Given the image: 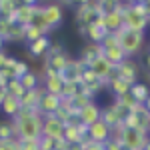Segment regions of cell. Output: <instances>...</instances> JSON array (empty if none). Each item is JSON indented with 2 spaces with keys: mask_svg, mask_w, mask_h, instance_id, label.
<instances>
[{
  "mask_svg": "<svg viewBox=\"0 0 150 150\" xmlns=\"http://www.w3.org/2000/svg\"><path fill=\"white\" fill-rule=\"evenodd\" d=\"M62 20H64V8L56 2H52V4H40L38 6V12H36L32 24L40 26L46 32V36H50V32H54L62 24Z\"/></svg>",
  "mask_w": 150,
  "mask_h": 150,
  "instance_id": "6da1fadb",
  "label": "cell"
},
{
  "mask_svg": "<svg viewBox=\"0 0 150 150\" xmlns=\"http://www.w3.org/2000/svg\"><path fill=\"white\" fill-rule=\"evenodd\" d=\"M124 28L132 32H142L146 34V28L150 26V18L142 8V2H124Z\"/></svg>",
  "mask_w": 150,
  "mask_h": 150,
  "instance_id": "7a4b0ae2",
  "label": "cell"
},
{
  "mask_svg": "<svg viewBox=\"0 0 150 150\" xmlns=\"http://www.w3.org/2000/svg\"><path fill=\"white\" fill-rule=\"evenodd\" d=\"M116 40L122 48V52L126 54V58H134L138 56L140 52L144 50V44H146V34L142 32H132V30H126L122 28L120 32H116Z\"/></svg>",
  "mask_w": 150,
  "mask_h": 150,
  "instance_id": "3957f363",
  "label": "cell"
},
{
  "mask_svg": "<svg viewBox=\"0 0 150 150\" xmlns=\"http://www.w3.org/2000/svg\"><path fill=\"white\" fill-rule=\"evenodd\" d=\"M42 120L44 116H32V118H16L14 122V130H16V138H42Z\"/></svg>",
  "mask_w": 150,
  "mask_h": 150,
  "instance_id": "277c9868",
  "label": "cell"
},
{
  "mask_svg": "<svg viewBox=\"0 0 150 150\" xmlns=\"http://www.w3.org/2000/svg\"><path fill=\"white\" fill-rule=\"evenodd\" d=\"M112 138H118L126 150H142L144 142L148 138V134H142L134 128H126V126H118L112 130Z\"/></svg>",
  "mask_w": 150,
  "mask_h": 150,
  "instance_id": "5b68a950",
  "label": "cell"
},
{
  "mask_svg": "<svg viewBox=\"0 0 150 150\" xmlns=\"http://www.w3.org/2000/svg\"><path fill=\"white\" fill-rule=\"evenodd\" d=\"M70 58H72V56L66 52V48H64L62 42H52V46H50V50H48V54L44 56V66L60 74L62 70L66 68V64H68Z\"/></svg>",
  "mask_w": 150,
  "mask_h": 150,
  "instance_id": "8992f818",
  "label": "cell"
},
{
  "mask_svg": "<svg viewBox=\"0 0 150 150\" xmlns=\"http://www.w3.org/2000/svg\"><path fill=\"white\" fill-rule=\"evenodd\" d=\"M128 114H130V110L122 108V106L116 102V100H112V102H108L106 106H102L100 120H102V122H106L108 126L114 130V128H118V126H122V124H124V120H126Z\"/></svg>",
  "mask_w": 150,
  "mask_h": 150,
  "instance_id": "52a82bcc",
  "label": "cell"
},
{
  "mask_svg": "<svg viewBox=\"0 0 150 150\" xmlns=\"http://www.w3.org/2000/svg\"><path fill=\"white\" fill-rule=\"evenodd\" d=\"M100 46H102V56L106 58L114 68L126 60V54L122 52V48H120V44H118V40H116L114 34H106V38L100 42Z\"/></svg>",
  "mask_w": 150,
  "mask_h": 150,
  "instance_id": "ba28073f",
  "label": "cell"
},
{
  "mask_svg": "<svg viewBox=\"0 0 150 150\" xmlns=\"http://www.w3.org/2000/svg\"><path fill=\"white\" fill-rule=\"evenodd\" d=\"M102 14L100 10V2H78L76 4V10H74V18H76V24H92L98 16Z\"/></svg>",
  "mask_w": 150,
  "mask_h": 150,
  "instance_id": "9c48e42d",
  "label": "cell"
},
{
  "mask_svg": "<svg viewBox=\"0 0 150 150\" xmlns=\"http://www.w3.org/2000/svg\"><path fill=\"white\" fill-rule=\"evenodd\" d=\"M148 116H150V112L146 110V106H136V108L126 116V120H124L122 126L134 128V130H138V132H142V134H150Z\"/></svg>",
  "mask_w": 150,
  "mask_h": 150,
  "instance_id": "30bf717a",
  "label": "cell"
},
{
  "mask_svg": "<svg viewBox=\"0 0 150 150\" xmlns=\"http://www.w3.org/2000/svg\"><path fill=\"white\" fill-rule=\"evenodd\" d=\"M80 86H82V90H84V92H88L94 100H96V96L102 92V90H106V82L100 80V78H98L90 68H86L84 72H82Z\"/></svg>",
  "mask_w": 150,
  "mask_h": 150,
  "instance_id": "8fae6325",
  "label": "cell"
},
{
  "mask_svg": "<svg viewBox=\"0 0 150 150\" xmlns=\"http://www.w3.org/2000/svg\"><path fill=\"white\" fill-rule=\"evenodd\" d=\"M116 76L122 78L124 82H128L130 86L138 82V76H140V64L134 60V58H126L122 64L116 66Z\"/></svg>",
  "mask_w": 150,
  "mask_h": 150,
  "instance_id": "7c38bea8",
  "label": "cell"
},
{
  "mask_svg": "<svg viewBox=\"0 0 150 150\" xmlns=\"http://www.w3.org/2000/svg\"><path fill=\"white\" fill-rule=\"evenodd\" d=\"M64 130H66V124L62 120H58L56 116H44L42 136H46L50 140H64Z\"/></svg>",
  "mask_w": 150,
  "mask_h": 150,
  "instance_id": "4fadbf2b",
  "label": "cell"
},
{
  "mask_svg": "<svg viewBox=\"0 0 150 150\" xmlns=\"http://www.w3.org/2000/svg\"><path fill=\"white\" fill-rule=\"evenodd\" d=\"M38 2H18V8L14 12V22L20 24V26H28V24L34 22V16L38 12Z\"/></svg>",
  "mask_w": 150,
  "mask_h": 150,
  "instance_id": "5bb4252c",
  "label": "cell"
},
{
  "mask_svg": "<svg viewBox=\"0 0 150 150\" xmlns=\"http://www.w3.org/2000/svg\"><path fill=\"white\" fill-rule=\"evenodd\" d=\"M64 140L68 144H82L84 140H88V126L80 124L78 120L66 124V130H64Z\"/></svg>",
  "mask_w": 150,
  "mask_h": 150,
  "instance_id": "9a60e30c",
  "label": "cell"
},
{
  "mask_svg": "<svg viewBox=\"0 0 150 150\" xmlns=\"http://www.w3.org/2000/svg\"><path fill=\"white\" fill-rule=\"evenodd\" d=\"M122 10H124V2L118 4V8L110 14H104V28L108 34H116L124 28V16H122Z\"/></svg>",
  "mask_w": 150,
  "mask_h": 150,
  "instance_id": "2e32d148",
  "label": "cell"
},
{
  "mask_svg": "<svg viewBox=\"0 0 150 150\" xmlns=\"http://www.w3.org/2000/svg\"><path fill=\"white\" fill-rule=\"evenodd\" d=\"M100 112H102V106L94 100V102L86 104L80 112L76 114V120H78L80 124H84V126H92L94 122L100 120Z\"/></svg>",
  "mask_w": 150,
  "mask_h": 150,
  "instance_id": "e0dca14e",
  "label": "cell"
},
{
  "mask_svg": "<svg viewBox=\"0 0 150 150\" xmlns=\"http://www.w3.org/2000/svg\"><path fill=\"white\" fill-rule=\"evenodd\" d=\"M100 56H102V46L100 44H94V42H86L82 46L80 54H78V60H80V64L84 68H90Z\"/></svg>",
  "mask_w": 150,
  "mask_h": 150,
  "instance_id": "ac0fdd59",
  "label": "cell"
},
{
  "mask_svg": "<svg viewBox=\"0 0 150 150\" xmlns=\"http://www.w3.org/2000/svg\"><path fill=\"white\" fill-rule=\"evenodd\" d=\"M110 138H112V128L108 126L106 122L98 120V122H94L92 126H88V140L98 142V144H106Z\"/></svg>",
  "mask_w": 150,
  "mask_h": 150,
  "instance_id": "d6986e66",
  "label": "cell"
},
{
  "mask_svg": "<svg viewBox=\"0 0 150 150\" xmlns=\"http://www.w3.org/2000/svg\"><path fill=\"white\" fill-rule=\"evenodd\" d=\"M84 70H86V68L80 64L78 58H70L68 64H66V68L60 72V76H62V80H64V82H80L82 72H84Z\"/></svg>",
  "mask_w": 150,
  "mask_h": 150,
  "instance_id": "ffe728a7",
  "label": "cell"
},
{
  "mask_svg": "<svg viewBox=\"0 0 150 150\" xmlns=\"http://www.w3.org/2000/svg\"><path fill=\"white\" fill-rule=\"evenodd\" d=\"M50 46H52V38L50 36H42V38L34 40L32 44H26V50H28L30 58H44L48 54Z\"/></svg>",
  "mask_w": 150,
  "mask_h": 150,
  "instance_id": "44dd1931",
  "label": "cell"
},
{
  "mask_svg": "<svg viewBox=\"0 0 150 150\" xmlns=\"http://www.w3.org/2000/svg\"><path fill=\"white\" fill-rule=\"evenodd\" d=\"M20 110H22L20 100H18V98H12V96L6 94V98H4L2 104H0V114L4 116L6 120H14L16 116L20 114Z\"/></svg>",
  "mask_w": 150,
  "mask_h": 150,
  "instance_id": "7402d4cb",
  "label": "cell"
},
{
  "mask_svg": "<svg viewBox=\"0 0 150 150\" xmlns=\"http://www.w3.org/2000/svg\"><path fill=\"white\" fill-rule=\"evenodd\" d=\"M60 108V96H54V94H48L44 92L42 100L38 104V112L42 116H54Z\"/></svg>",
  "mask_w": 150,
  "mask_h": 150,
  "instance_id": "603a6c76",
  "label": "cell"
},
{
  "mask_svg": "<svg viewBox=\"0 0 150 150\" xmlns=\"http://www.w3.org/2000/svg\"><path fill=\"white\" fill-rule=\"evenodd\" d=\"M90 70H92L94 74H96L100 80H104V82H108V80H110V78H112V76L116 74L114 66H112V64H110V62H108V60H106L104 56L98 58V60L94 62L92 66H90Z\"/></svg>",
  "mask_w": 150,
  "mask_h": 150,
  "instance_id": "cb8c5ba5",
  "label": "cell"
},
{
  "mask_svg": "<svg viewBox=\"0 0 150 150\" xmlns=\"http://www.w3.org/2000/svg\"><path fill=\"white\" fill-rule=\"evenodd\" d=\"M106 90L112 94V98H120V96H124V94L130 92V84L124 82L122 78H118V76H112L110 80L106 82Z\"/></svg>",
  "mask_w": 150,
  "mask_h": 150,
  "instance_id": "d4e9b609",
  "label": "cell"
},
{
  "mask_svg": "<svg viewBox=\"0 0 150 150\" xmlns=\"http://www.w3.org/2000/svg\"><path fill=\"white\" fill-rule=\"evenodd\" d=\"M42 96H44V88H42V84H40L34 90H26L24 96L20 98V104H22V108H38Z\"/></svg>",
  "mask_w": 150,
  "mask_h": 150,
  "instance_id": "484cf974",
  "label": "cell"
},
{
  "mask_svg": "<svg viewBox=\"0 0 150 150\" xmlns=\"http://www.w3.org/2000/svg\"><path fill=\"white\" fill-rule=\"evenodd\" d=\"M130 96H132V100L138 106H144L146 100H148V96H150V86L144 84V82H136V84L130 86Z\"/></svg>",
  "mask_w": 150,
  "mask_h": 150,
  "instance_id": "4316f807",
  "label": "cell"
},
{
  "mask_svg": "<svg viewBox=\"0 0 150 150\" xmlns=\"http://www.w3.org/2000/svg\"><path fill=\"white\" fill-rule=\"evenodd\" d=\"M106 34H108V32H106L104 26H100V24H88V26H86V36H84V38H86L88 42L100 44L104 38H106Z\"/></svg>",
  "mask_w": 150,
  "mask_h": 150,
  "instance_id": "83f0119b",
  "label": "cell"
},
{
  "mask_svg": "<svg viewBox=\"0 0 150 150\" xmlns=\"http://www.w3.org/2000/svg\"><path fill=\"white\" fill-rule=\"evenodd\" d=\"M42 36H46V32H44L40 26H36V24L24 26V44H32L34 40L42 38Z\"/></svg>",
  "mask_w": 150,
  "mask_h": 150,
  "instance_id": "f1b7e54d",
  "label": "cell"
},
{
  "mask_svg": "<svg viewBox=\"0 0 150 150\" xmlns=\"http://www.w3.org/2000/svg\"><path fill=\"white\" fill-rule=\"evenodd\" d=\"M20 84L24 86V90H34V88H38V86L42 84V78H40L38 72L30 70L28 74H24L22 78H20Z\"/></svg>",
  "mask_w": 150,
  "mask_h": 150,
  "instance_id": "f546056e",
  "label": "cell"
},
{
  "mask_svg": "<svg viewBox=\"0 0 150 150\" xmlns=\"http://www.w3.org/2000/svg\"><path fill=\"white\" fill-rule=\"evenodd\" d=\"M18 8L16 0H0V18H6L14 22V12Z\"/></svg>",
  "mask_w": 150,
  "mask_h": 150,
  "instance_id": "4dcf8cb0",
  "label": "cell"
},
{
  "mask_svg": "<svg viewBox=\"0 0 150 150\" xmlns=\"http://www.w3.org/2000/svg\"><path fill=\"white\" fill-rule=\"evenodd\" d=\"M68 100H70V104H72V108L76 110V114L80 112V110L84 108V106H86V104L94 102V98H92V96H90L88 92H84V90H80V92L76 94L74 98H68Z\"/></svg>",
  "mask_w": 150,
  "mask_h": 150,
  "instance_id": "1f68e13d",
  "label": "cell"
},
{
  "mask_svg": "<svg viewBox=\"0 0 150 150\" xmlns=\"http://www.w3.org/2000/svg\"><path fill=\"white\" fill-rule=\"evenodd\" d=\"M16 138V130H14V122L12 120H0V142L4 140H12Z\"/></svg>",
  "mask_w": 150,
  "mask_h": 150,
  "instance_id": "d6a6232c",
  "label": "cell"
},
{
  "mask_svg": "<svg viewBox=\"0 0 150 150\" xmlns=\"http://www.w3.org/2000/svg\"><path fill=\"white\" fill-rule=\"evenodd\" d=\"M6 42H24V26L12 22L10 30H8V36H6Z\"/></svg>",
  "mask_w": 150,
  "mask_h": 150,
  "instance_id": "836d02e7",
  "label": "cell"
},
{
  "mask_svg": "<svg viewBox=\"0 0 150 150\" xmlns=\"http://www.w3.org/2000/svg\"><path fill=\"white\" fill-rule=\"evenodd\" d=\"M24 92H26V90H24V86L20 84V80H8V84H6V94H8V96L20 100L24 96Z\"/></svg>",
  "mask_w": 150,
  "mask_h": 150,
  "instance_id": "e575fe53",
  "label": "cell"
},
{
  "mask_svg": "<svg viewBox=\"0 0 150 150\" xmlns=\"http://www.w3.org/2000/svg\"><path fill=\"white\" fill-rule=\"evenodd\" d=\"M80 90H82L80 82H64V88H62L60 98H74Z\"/></svg>",
  "mask_w": 150,
  "mask_h": 150,
  "instance_id": "d590c367",
  "label": "cell"
},
{
  "mask_svg": "<svg viewBox=\"0 0 150 150\" xmlns=\"http://www.w3.org/2000/svg\"><path fill=\"white\" fill-rule=\"evenodd\" d=\"M20 150H40V138H24V140H20Z\"/></svg>",
  "mask_w": 150,
  "mask_h": 150,
  "instance_id": "8d00e7d4",
  "label": "cell"
},
{
  "mask_svg": "<svg viewBox=\"0 0 150 150\" xmlns=\"http://www.w3.org/2000/svg\"><path fill=\"white\" fill-rule=\"evenodd\" d=\"M28 72H30L28 64H26L24 60H18V62H16V66H14V78H16V80H20L24 74H28Z\"/></svg>",
  "mask_w": 150,
  "mask_h": 150,
  "instance_id": "74e56055",
  "label": "cell"
},
{
  "mask_svg": "<svg viewBox=\"0 0 150 150\" xmlns=\"http://www.w3.org/2000/svg\"><path fill=\"white\" fill-rule=\"evenodd\" d=\"M0 150H20V140L18 138L4 140V142H0Z\"/></svg>",
  "mask_w": 150,
  "mask_h": 150,
  "instance_id": "f35d334b",
  "label": "cell"
},
{
  "mask_svg": "<svg viewBox=\"0 0 150 150\" xmlns=\"http://www.w3.org/2000/svg\"><path fill=\"white\" fill-rule=\"evenodd\" d=\"M104 150H126V148H124V144H122L118 138H110L106 144H104Z\"/></svg>",
  "mask_w": 150,
  "mask_h": 150,
  "instance_id": "ab89813d",
  "label": "cell"
},
{
  "mask_svg": "<svg viewBox=\"0 0 150 150\" xmlns=\"http://www.w3.org/2000/svg\"><path fill=\"white\" fill-rule=\"evenodd\" d=\"M56 142L58 140H50L46 136L40 138V150H56Z\"/></svg>",
  "mask_w": 150,
  "mask_h": 150,
  "instance_id": "60d3db41",
  "label": "cell"
},
{
  "mask_svg": "<svg viewBox=\"0 0 150 150\" xmlns=\"http://www.w3.org/2000/svg\"><path fill=\"white\" fill-rule=\"evenodd\" d=\"M82 150H104V144H98V142H92V140H84Z\"/></svg>",
  "mask_w": 150,
  "mask_h": 150,
  "instance_id": "b9f144b4",
  "label": "cell"
},
{
  "mask_svg": "<svg viewBox=\"0 0 150 150\" xmlns=\"http://www.w3.org/2000/svg\"><path fill=\"white\" fill-rule=\"evenodd\" d=\"M8 58H10V54L6 50H0V68H4V64L8 62Z\"/></svg>",
  "mask_w": 150,
  "mask_h": 150,
  "instance_id": "7bdbcfd3",
  "label": "cell"
},
{
  "mask_svg": "<svg viewBox=\"0 0 150 150\" xmlns=\"http://www.w3.org/2000/svg\"><path fill=\"white\" fill-rule=\"evenodd\" d=\"M140 2H142V8L146 12V16L150 18V0H140Z\"/></svg>",
  "mask_w": 150,
  "mask_h": 150,
  "instance_id": "ee69618b",
  "label": "cell"
},
{
  "mask_svg": "<svg viewBox=\"0 0 150 150\" xmlns=\"http://www.w3.org/2000/svg\"><path fill=\"white\" fill-rule=\"evenodd\" d=\"M64 150H82V144H68L66 142V148Z\"/></svg>",
  "mask_w": 150,
  "mask_h": 150,
  "instance_id": "f6af8a7d",
  "label": "cell"
},
{
  "mask_svg": "<svg viewBox=\"0 0 150 150\" xmlns=\"http://www.w3.org/2000/svg\"><path fill=\"white\" fill-rule=\"evenodd\" d=\"M4 98H6V88H4V86H0V104H2Z\"/></svg>",
  "mask_w": 150,
  "mask_h": 150,
  "instance_id": "bcb514c9",
  "label": "cell"
},
{
  "mask_svg": "<svg viewBox=\"0 0 150 150\" xmlns=\"http://www.w3.org/2000/svg\"><path fill=\"white\" fill-rule=\"evenodd\" d=\"M0 50H6V40L0 36Z\"/></svg>",
  "mask_w": 150,
  "mask_h": 150,
  "instance_id": "7dc6e473",
  "label": "cell"
},
{
  "mask_svg": "<svg viewBox=\"0 0 150 150\" xmlns=\"http://www.w3.org/2000/svg\"><path fill=\"white\" fill-rule=\"evenodd\" d=\"M146 68H148V72H150V54L146 56Z\"/></svg>",
  "mask_w": 150,
  "mask_h": 150,
  "instance_id": "c3c4849f",
  "label": "cell"
},
{
  "mask_svg": "<svg viewBox=\"0 0 150 150\" xmlns=\"http://www.w3.org/2000/svg\"><path fill=\"white\" fill-rule=\"evenodd\" d=\"M144 106H146V110L150 112V96H148V100H146V104H144Z\"/></svg>",
  "mask_w": 150,
  "mask_h": 150,
  "instance_id": "681fc988",
  "label": "cell"
}]
</instances>
